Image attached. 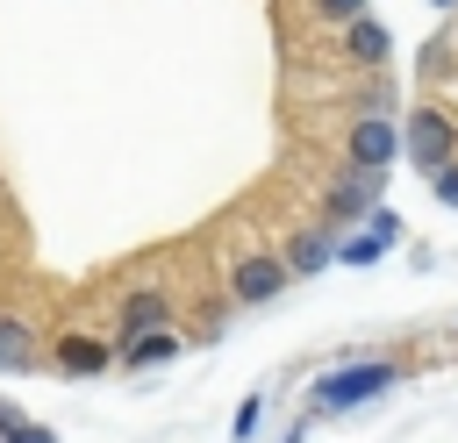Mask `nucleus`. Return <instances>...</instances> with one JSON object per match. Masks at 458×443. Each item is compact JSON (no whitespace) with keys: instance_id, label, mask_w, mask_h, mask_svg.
I'll return each instance as SVG.
<instances>
[{"instance_id":"1","label":"nucleus","mask_w":458,"mask_h":443,"mask_svg":"<svg viewBox=\"0 0 458 443\" xmlns=\"http://www.w3.org/2000/svg\"><path fill=\"white\" fill-rule=\"evenodd\" d=\"M394 386V364L386 357H358V364H336L329 379H315V407L322 414H344V407H365Z\"/></svg>"},{"instance_id":"3","label":"nucleus","mask_w":458,"mask_h":443,"mask_svg":"<svg viewBox=\"0 0 458 443\" xmlns=\"http://www.w3.org/2000/svg\"><path fill=\"white\" fill-rule=\"evenodd\" d=\"M379 186H386V171H372V164L336 171V179H329V222H365L372 200H379Z\"/></svg>"},{"instance_id":"11","label":"nucleus","mask_w":458,"mask_h":443,"mask_svg":"<svg viewBox=\"0 0 458 443\" xmlns=\"http://www.w3.org/2000/svg\"><path fill=\"white\" fill-rule=\"evenodd\" d=\"M29 364H36L29 329H21V322H0V372H29Z\"/></svg>"},{"instance_id":"2","label":"nucleus","mask_w":458,"mask_h":443,"mask_svg":"<svg viewBox=\"0 0 458 443\" xmlns=\"http://www.w3.org/2000/svg\"><path fill=\"white\" fill-rule=\"evenodd\" d=\"M401 150H408V164L437 171V164H451V150H458V121H451L444 107H408V121H401Z\"/></svg>"},{"instance_id":"12","label":"nucleus","mask_w":458,"mask_h":443,"mask_svg":"<svg viewBox=\"0 0 458 443\" xmlns=\"http://www.w3.org/2000/svg\"><path fill=\"white\" fill-rule=\"evenodd\" d=\"M57 364H64V372H100L107 350H100L93 336H64V343H57Z\"/></svg>"},{"instance_id":"16","label":"nucleus","mask_w":458,"mask_h":443,"mask_svg":"<svg viewBox=\"0 0 458 443\" xmlns=\"http://www.w3.org/2000/svg\"><path fill=\"white\" fill-rule=\"evenodd\" d=\"M258 414H265V407H258V400H243V407H236V443H243V436H250V429H258Z\"/></svg>"},{"instance_id":"13","label":"nucleus","mask_w":458,"mask_h":443,"mask_svg":"<svg viewBox=\"0 0 458 443\" xmlns=\"http://www.w3.org/2000/svg\"><path fill=\"white\" fill-rule=\"evenodd\" d=\"M0 436H7V443H57V436H50L43 422H21V414H14L7 400H0Z\"/></svg>"},{"instance_id":"8","label":"nucleus","mask_w":458,"mask_h":443,"mask_svg":"<svg viewBox=\"0 0 458 443\" xmlns=\"http://www.w3.org/2000/svg\"><path fill=\"white\" fill-rule=\"evenodd\" d=\"M344 50L358 57V64H386V50H394V36L372 21V14H351V29H344Z\"/></svg>"},{"instance_id":"6","label":"nucleus","mask_w":458,"mask_h":443,"mask_svg":"<svg viewBox=\"0 0 458 443\" xmlns=\"http://www.w3.org/2000/svg\"><path fill=\"white\" fill-rule=\"evenodd\" d=\"M286 279H293V272H286V257H243V264L229 272V293H236L243 307H258V300H272Z\"/></svg>"},{"instance_id":"17","label":"nucleus","mask_w":458,"mask_h":443,"mask_svg":"<svg viewBox=\"0 0 458 443\" xmlns=\"http://www.w3.org/2000/svg\"><path fill=\"white\" fill-rule=\"evenodd\" d=\"M429 7H458V0H429Z\"/></svg>"},{"instance_id":"14","label":"nucleus","mask_w":458,"mask_h":443,"mask_svg":"<svg viewBox=\"0 0 458 443\" xmlns=\"http://www.w3.org/2000/svg\"><path fill=\"white\" fill-rule=\"evenodd\" d=\"M429 186H437V200H444V207H458V164H437V171H429Z\"/></svg>"},{"instance_id":"9","label":"nucleus","mask_w":458,"mask_h":443,"mask_svg":"<svg viewBox=\"0 0 458 443\" xmlns=\"http://www.w3.org/2000/svg\"><path fill=\"white\" fill-rule=\"evenodd\" d=\"M165 322H172V300H165L157 286H143V293L122 300V336H136V329H165Z\"/></svg>"},{"instance_id":"18","label":"nucleus","mask_w":458,"mask_h":443,"mask_svg":"<svg viewBox=\"0 0 458 443\" xmlns=\"http://www.w3.org/2000/svg\"><path fill=\"white\" fill-rule=\"evenodd\" d=\"M286 443H301V436H286Z\"/></svg>"},{"instance_id":"5","label":"nucleus","mask_w":458,"mask_h":443,"mask_svg":"<svg viewBox=\"0 0 458 443\" xmlns=\"http://www.w3.org/2000/svg\"><path fill=\"white\" fill-rule=\"evenodd\" d=\"M394 236H401V214L372 207L358 236H336V257H344V264H372V257H386V250H394Z\"/></svg>"},{"instance_id":"7","label":"nucleus","mask_w":458,"mask_h":443,"mask_svg":"<svg viewBox=\"0 0 458 443\" xmlns=\"http://www.w3.org/2000/svg\"><path fill=\"white\" fill-rule=\"evenodd\" d=\"M336 229H344V222H329V229H301V236L286 243V272H293V279L322 272V264L336 257Z\"/></svg>"},{"instance_id":"15","label":"nucleus","mask_w":458,"mask_h":443,"mask_svg":"<svg viewBox=\"0 0 458 443\" xmlns=\"http://www.w3.org/2000/svg\"><path fill=\"white\" fill-rule=\"evenodd\" d=\"M315 14H329V21H351V14H365V0H315Z\"/></svg>"},{"instance_id":"4","label":"nucleus","mask_w":458,"mask_h":443,"mask_svg":"<svg viewBox=\"0 0 458 443\" xmlns=\"http://www.w3.org/2000/svg\"><path fill=\"white\" fill-rule=\"evenodd\" d=\"M344 150H351V164H372V171H386V164L401 157V129H394L386 114H365V121H351Z\"/></svg>"},{"instance_id":"10","label":"nucleus","mask_w":458,"mask_h":443,"mask_svg":"<svg viewBox=\"0 0 458 443\" xmlns=\"http://www.w3.org/2000/svg\"><path fill=\"white\" fill-rule=\"evenodd\" d=\"M165 357H179V336H172V329H136V336L122 343V364H136V372H143V364H165Z\"/></svg>"}]
</instances>
